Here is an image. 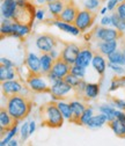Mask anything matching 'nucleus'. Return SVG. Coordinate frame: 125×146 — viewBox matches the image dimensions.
<instances>
[{"mask_svg":"<svg viewBox=\"0 0 125 146\" xmlns=\"http://www.w3.org/2000/svg\"><path fill=\"white\" fill-rule=\"evenodd\" d=\"M6 109L14 119L21 121L24 117H27L30 113L31 101L27 96L20 94H13L7 98Z\"/></svg>","mask_w":125,"mask_h":146,"instance_id":"f257e3e1","label":"nucleus"},{"mask_svg":"<svg viewBox=\"0 0 125 146\" xmlns=\"http://www.w3.org/2000/svg\"><path fill=\"white\" fill-rule=\"evenodd\" d=\"M40 117L42 126H48L51 129L60 127L64 123V116L59 110L57 102H49L40 108Z\"/></svg>","mask_w":125,"mask_h":146,"instance_id":"f03ea898","label":"nucleus"},{"mask_svg":"<svg viewBox=\"0 0 125 146\" xmlns=\"http://www.w3.org/2000/svg\"><path fill=\"white\" fill-rule=\"evenodd\" d=\"M71 66L68 63H66L60 56L55 59V62H53V65H52V68L51 71L46 74V77L49 78V80L53 84L56 82L60 79H64L68 73L71 72Z\"/></svg>","mask_w":125,"mask_h":146,"instance_id":"7ed1b4c3","label":"nucleus"},{"mask_svg":"<svg viewBox=\"0 0 125 146\" xmlns=\"http://www.w3.org/2000/svg\"><path fill=\"white\" fill-rule=\"evenodd\" d=\"M95 19H96V13L94 11H89L85 8L83 11H79L74 25L80 29V31H85L93 26Z\"/></svg>","mask_w":125,"mask_h":146,"instance_id":"20e7f679","label":"nucleus"},{"mask_svg":"<svg viewBox=\"0 0 125 146\" xmlns=\"http://www.w3.org/2000/svg\"><path fill=\"white\" fill-rule=\"evenodd\" d=\"M92 35L94 36V38L100 40V41H111V40H119L123 33L119 30H115V29H110L108 27H97Z\"/></svg>","mask_w":125,"mask_h":146,"instance_id":"39448f33","label":"nucleus"},{"mask_svg":"<svg viewBox=\"0 0 125 146\" xmlns=\"http://www.w3.org/2000/svg\"><path fill=\"white\" fill-rule=\"evenodd\" d=\"M28 86L36 93H50L51 86L42 79V74H30L28 78Z\"/></svg>","mask_w":125,"mask_h":146,"instance_id":"423d86ee","label":"nucleus"},{"mask_svg":"<svg viewBox=\"0 0 125 146\" xmlns=\"http://www.w3.org/2000/svg\"><path fill=\"white\" fill-rule=\"evenodd\" d=\"M57 45V40L55 36L49 35V34H43L36 38V46L41 52H51L53 49H56Z\"/></svg>","mask_w":125,"mask_h":146,"instance_id":"0eeeda50","label":"nucleus"},{"mask_svg":"<svg viewBox=\"0 0 125 146\" xmlns=\"http://www.w3.org/2000/svg\"><path fill=\"white\" fill-rule=\"evenodd\" d=\"M80 50H81L80 46L77 45L75 43H67L65 44L63 51L60 52V57L69 65H74Z\"/></svg>","mask_w":125,"mask_h":146,"instance_id":"6e6552de","label":"nucleus"},{"mask_svg":"<svg viewBox=\"0 0 125 146\" xmlns=\"http://www.w3.org/2000/svg\"><path fill=\"white\" fill-rule=\"evenodd\" d=\"M72 89H73L72 86L68 85L64 79H60V80H58L55 84L51 85L50 94L52 95V98L55 100H58V99L64 98L66 94H68Z\"/></svg>","mask_w":125,"mask_h":146,"instance_id":"1a4fd4ad","label":"nucleus"},{"mask_svg":"<svg viewBox=\"0 0 125 146\" xmlns=\"http://www.w3.org/2000/svg\"><path fill=\"white\" fill-rule=\"evenodd\" d=\"M78 13H79V9L77 8V6L72 3H68L65 6V8L63 9V12L60 13V15L58 16V20H60L63 22H66V23L74 25Z\"/></svg>","mask_w":125,"mask_h":146,"instance_id":"9d476101","label":"nucleus"},{"mask_svg":"<svg viewBox=\"0 0 125 146\" xmlns=\"http://www.w3.org/2000/svg\"><path fill=\"white\" fill-rule=\"evenodd\" d=\"M1 89L5 96H11L13 94H20V92L23 89L22 85L20 81L17 80H6V81H1Z\"/></svg>","mask_w":125,"mask_h":146,"instance_id":"9b49d317","label":"nucleus"},{"mask_svg":"<svg viewBox=\"0 0 125 146\" xmlns=\"http://www.w3.org/2000/svg\"><path fill=\"white\" fill-rule=\"evenodd\" d=\"M19 122L14 119L9 113L7 111V109L5 108H1V111H0V127H1V135H4L5 131H9L12 127Z\"/></svg>","mask_w":125,"mask_h":146,"instance_id":"f8f14e48","label":"nucleus"},{"mask_svg":"<svg viewBox=\"0 0 125 146\" xmlns=\"http://www.w3.org/2000/svg\"><path fill=\"white\" fill-rule=\"evenodd\" d=\"M26 64L30 71V74H42V66H41V58L36 54L30 52L26 58Z\"/></svg>","mask_w":125,"mask_h":146,"instance_id":"ddd939ff","label":"nucleus"},{"mask_svg":"<svg viewBox=\"0 0 125 146\" xmlns=\"http://www.w3.org/2000/svg\"><path fill=\"white\" fill-rule=\"evenodd\" d=\"M93 57H94V54H93L91 49H88V48L81 49L79 54H78V58L75 60V65H79V66H82V67H87L89 64L92 63Z\"/></svg>","mask_w":125,"mask_h":146,"instance_id":"4468645a","label":"nucleus"},{"mask_svg":"<svg viewBox=\"0 0 125 146\" xmlns=\"http://www.w3.org/2000/svg\"><path fill=\"white\" fill-rule=\"evenodd\" d=\"M17 7L16 0H3L1 4V13L4 19H13Z\"/></svg>","mask_w":125,"mask_h":146,"instance_id":"2eb2a0df","label":"nucleus"},{"mask_svg":"<svg viewBox=\"0 0 125 146\" xmlns=\"http://www.w3.org/2000/svg\"><path fill=\"white\" fill-rule=\"evenodd\" d=\"M69 104H71V109H72V119H71V122L79 124L80 123V117L83 114V111L86 110V107L80 101H72Z\"/></svg>","mask_w":125,"mask_h":146,"instance_id":"dca6fc26","label":"nucleus"},{"mask_svg":"<svg viewBox=\"0 0 125 146\" xmlns=\"http://www.w3.org/2000/svg\"><path fill=\"white\" fill-rule=\"evenodd\" d=\"M68 3L69 1H66V0H55V1L46 3V4H48V8H49L51 15L55 17V19H58V16L60 15V13L63 12V9L65 8V6Z\"/></svg>","mask_w":125,"mask_h":146,"instance_id":"f3484780","label":"nucleus"},{"mask_svg":"<svg viewBox=\"0 0 125 146\" xmlns=\"http://www.w3.org/2000/svg\"><path fill=\"white\" fill-rule=\"evenodd\" d=\"M52 25H55V26H56L57 28H59L60 30H63V31H65V33H68V34H72V35H74V36H78V35L81 33L80 29H79L75 25L66 23V22H63V21H60V20H58V19L53 20Z\"/></svg>","mask_w":125,"mask_h":146,"instance_id":"a211bd4d","label":"nucleus"},{"mask_svg":"<svg viewBox=\"0 0 125 146\" xmlns=\"http://www.w3.org/2000/svg\"><path fill=\"white\" fill-rule=\"evenodd\" d=\"M116 49H117V40L101 41L99 43V51L104 56H109L110 53L116 51Z\"/></svg>","mask_w":125,"mask_h":146,"instance_id":"6ab92c4d","label":"nucleus"},{"mask_svg":"<svg viewBox=\"0 0 125 146\" xmlns=\"http://www.w3.org/2000/svg\"><path fill=\"white\" fill-rule=\"evenodd\" d=\"M110 129L114 131V133L119 138H125V123L119 121L118 118H114L112 121L108 122Z\"/></svg>","mask_w":125,"mask_h":146,"instance_id":"aec40b11","label":"nucleus"},{"mask_svg":"<svg viewBox=\"0 0 125 146\" xmlns=\"http://www.w3.org/2000/svg\"><path fill=\"white\" fill-rule=\"evenodd\" d=\"M92 64H93V67L95 68V71L99 73V74L102 77L105 72V68H106V63L102 56V53H96L94 54L93 57V60H92Z\"/></svg>","mask_w":125,"mask_h":146,"instance_id":"412c9836","label":"nucleus"},{"mask_svg":"<svg viewBox=\"0 0 125 146\" xmlns=\"http://www.w3.org/2000/svg\"><path fill=\"white\" fill-rule=\"evenodd\" d=\"M40 58H41V66H42V74L46 76L48 73L51 71L55 59H53L51 57V54L48 53V52H42V56Z\"/></svg>","mask_w":125,"mask_h":146,"instance_id":"4be33fe9","label":"nucleus"},{"mask_svg":"<svg viewBox=\"0 0 125 146\" xmlns=\"http://www.w3.org/2000/svg\"><path fill=\"white\" fill-rule=\"evenodd\" d=\"M15 78V71L13 66H6L1 64L0 66V80L6 81V80H13Z\"/></svg>","mask_w":125,"mask_h":146,"instance_id":"5701e85b","label":"nucleus"},{"mask_svg":"<svg viewBox=\"0 0 125 146\" xmlns=\"http://www.w3.org/2000/svg\"><path fill=\"white\" fill-rule=\"evenodd\" d=\"M106 122H108V117H106L104 114H100V115H95L91 118V121L88 122L87 126L89 127H100L102 125H104Z\"/></svg>","mask_w":125,"mask_h":146,"instance_id":"b1692460","label":"nucleus"},{"mask_svg":"<svg viewBox=\"0 0 125 146\" xmlns=\"http://www.w3.org/2000/svg\"><path fill=\"white\" fill-rule=\"evenodd\" d=\"M108 60H109V63H112V64L125 65V53H124V51L122 52V51L116 50L108 56Z\"/></svg>","mask_w":125,"mask_h":146,"instance_id":"393cba45","label":"nucleus"},{"mask_svg":"<svg viewBox=\"0 0 125 146\" xmlns=\"http://www.w3.org/2000/svg\"><path fill=\"white\" fill-rule=\"evenodd\" d=\"M100 93V86L99 84H87L85 89V95L88 99H95Z\"/></svg>","mask_w":125,"mask_h":146,"instance_id":"a878e982","label":"nucleus"},{"mask_svg":"<svg viewBox=\"0 0 125 146\" xmlns=\"http://www.w3.org/2000/svg\"><path fill=\"white\" fill-rule=\"evenodd\" d=\"M57 104H58V108H59V110L62 111L63 116L71 122V119H72V109H71V104L66 103L64 101H58Z\"/></svg>","mask_w":125,"mask_h":146,"instance_id":"bb28decb","label":"nucleus"},{"mask_svg":"<svg viewBox=\"0 0 125 146\" xmlns=\"http://www.w3.org/2000/svg\"><path fill=\"white\" fill-rule=\"evenodd\" d=\"M111 22H112V26H114L117 30H119V31H122V33L125 31V20L122 19V17L118 15L117 12H115V13L111 15Z\"/></svg>","mask_w":125,"mask_h":146,"instance_id":"cd10ccee","label":"nucleus"},{"mask_svg":"<svg viewBox=\"0 0 125 146\" xmlns=\"http://www.w3.org/2000/svg\"><path fill=\"white\" fill-rule=\"evenodd\" d=\"M99 110H100V113L104 114L106 117H108V122H110V121H112L114 118H116V116H115L116 110H115V109H114L111 106L103 104V106H101V107L99 108Z\"/></svg>","mask_w":125,"mask_h":146,"instance_id":"c85d7f7f","label":"nucleus"},{"mask_svg":"<svg viewBox=\"0 0 125 146\" xmlns=\"http://www.w3.org/2000/svg\"><path fill=\"white\" fill-rule=\"evenodd\" d=\"M93 117V109L92 108H86V110L83 111V114L80 117V123L79 125H87L88 122L91 121V118Z\"/></svg>","mask_w":125,"mask_h":146,"instance_id":"c756f323","label":"nucleus"},{"mask_svg":"<svg viewBox=\"0 0 125 146\" xmlns=\"http://www.w3.org/2000/svg\"><path fill=\"white\" fill-rule=\"evenodd\" d=\"M71 73L74 74V76H77L80 79H83L85 74H86V67H82V66H79V65L74 64V65L71 66Z\"/></svg>","mask_w":125,"mask_h":146,"instance_id":"7c9ffc66","label":"nucleus"},{"mask_svg":"<svg viewBox=\"0 0 125 146\" xmlns=\"http://www.w3.org/2000/svg\"><path fill=\"white\" fill-rule=\"evenodd\" d=\"M16 132H17V123L12 127V129L8 131V133H7V136H6V138H4L3 140H1V143H0V145L1 146H5V145H8V143L13 139V137L16 135Z\"/></svg>","mask_w":125,"mask_h":146,"instance_id":"2f4dec72","label":"nucleus"},{"mask_svg":"<svg viewBox=\"0 0 125 146\" xmlns=\"http://www.w3.org/2000/svg\"><path fill=\"white\" fill-rule=\"evenodd\" d=\"M64 80L68 84V85H71V86H72L73 88H75L79 84H80V81H81V79L80 78H78L77 76H74V74H72V73H68V74L64 78Z\"/></svg>","mask_w":125,"mask_h":146,"instance_id":"473e14b6","label":"nucleus"},{"mask_svg":"<svg viewBox=\"0 0 125 146\" xmlns=\"http://www.w3.org/2000/svg\"><path fill=\"white\" fill-rule=\"evenodd\" d=\"M100 1L101 0H86V1L83 3V6H85L86 9L95 11L100 6Z\"/></svg>","mask_w":125,"mask_h":146,"instance_id":"72a5a7b5","label":"nucleus"},{"mask_svg":"<svg viewBox=\"0 0 125 146\" xmlns=\"http://www.w3.org/2000/svg\"><path fill=\"white\" fill-rule=\"evenodd\" d=\"M30 136V131H29V123L24 122V124L21 126V138L22 140H27V138Z\"/></svg>","mask_w":125,"mask_h":146,"instance_id":"f704fd0d","label":"nucleus"},{"mask_svg":"<svg viewBox=\"0 0 125 146\" xmlns=\"http://www.w3.org/2000/svg\"><path fill=\"white\" fill-rule=\"evenodd\" d=\"M116 12L118 13V15L122 17L123 20H125V1H122L120 4H118Z\"/></svg>","mask_w":125,"mask_h":146,"instance_id":"c9c22d12","label":"nucleus"},{"mask_svg":"<svg viewBox=\"0 0 125 146\" xmlns=\"http://www.w3.org/2000/svg\"><path fill=\"white\" fill-rule=\"evenodd\" d=\"M108 66L112 70V71H115L117 74H122V73H124L125 72V70L122 67V66H119V65H117V64H112V63H109L108 64Z\"/></svg>","mask_w":125,"mask_h":146,"instance_id":"e433bc0d","label":"nucleus"},{"mask_svg":"<svg viewBox=\"0 0 125 146\" xmlns=\"http://www.w3.org/2000/svg\"><path fill=\"white\" fill-rule=\"evenodd\" d=\"M118 3H119V0H109L106 8H108V11H112L115 7H117V6H118V5H117Z\"/></svg>","mask_w":125,"mask_h":146,"instance_id":"4c0bfd02","label":"nucleus"},{"mask_svg":"<svg viewBox=\"0 0 125 146\" xmlns=\"http://www.w3.org/2000/svg\"><path fill=\"white\" fill-rule=\"evenodd\" d=\"M101 25H102V26L112 25V22H111V16H103L102 20H101Z\"/></svg>","mask_w":125,"mask_h":146,"instance_id":"58836bf2","label":"nucleus"},{"mask_svg":"<svg viewBox=\"0 0 125 146\" xmlns=\"http://www.w3.org/2000/svg\"><path fill=\"white\" fill-rule=\"evenodd\" d=\"M44 15H45L44 9H38V11L36 12V19L40 20V21H42V20L44 19Z\"/></svg>","mask_w":125,"mask_h":146,"instance_id":"ea45409f","label":"nucleus"},{"mask_svg":"<svg viewBox=\"0 0 125 146\" xmlns=\"http://www.w3.org/2000/svg\"><path fill=\"white\" fill-rule=\"evenodd\" d=\"M1 64H4V65H6V66H14V64L9 60V59H7V58H1Z\"/></svg>","mask_w":125,"mask_h":146,"instance_id":"a19ab883","label":"nucleus"},{"mask_svg":"<svg viewBox=\"0 0 125 146\" xmlns=\"http://www.w3.org/2000/svg\"><path fill=\"white\" fill-rule=\"evenodd\" d=\"M115 103L117 104V107L122 108V109H125V101H122V100H115Z\"/></svg>","mask_w":125,"mask_h":146,"instance_id":"79ce46f5","label":"nucleus"},{"mask_svg":"<svg viewBox=\"0 0 125 146\" xmlns=\"http://www.w3.org/2000/svg\"><path fill=\"white\" fill-rule=\"evenodd\" d=\"M35 129H36V125H35V122H34V121H31V122L29 123V131H30V135L34 133Z\"/></svg>","mask_w":125,"mask_h":146,"instance_id":"37998d69","label":"nucleus"},{"mask_svg":"<svg viewBox=\"0 0 125 146\" xmlns=\"http://www.w3.org/2000/svg\"><path fill=\"white\" fill-rule=\"evenodd\" d=\"M8 145H9V146H16V145H17V141L14 140V139H12V140L8 143Z\"/></svg>","mask_w":125,"mask_h":146,"instance_id":"c03bdc74","label":"nucleus"},{"mask_svg":"<svg viewBox=\"0 0 125 146\" xmlns=\"http://www.w3.org/2000/svg\"><path fill=\"white\" fill-rule=\"evenodd\" d=\"M106 11H108V8L104 7V8H102V11H101V13H100V14H102V15H103V14H105V12H106Z\"/></svg>","mask_w":125,"mask_h":146,"instance_id":"a18cd8bd","label":"nucleus"},{"mask_svg":"<svg viewBox=\"0 0 125 146\" xmlns=\"http://www.w3.org/2000/svg\"><path fill=\"white\" fill-rule=\"evenodd\" d=\"M51 1H55V0H46V3H51Z\"/></svg>","mask_w":125,"mask_h":146,"instance_id":"49530a36","label":"nucleus"},{"mask_svg":"<svg viewBox=\"0 0 125 146\" xmlns=\"http://www.w3.org/2000/svg\"><path fill=\"white\" fill-rule=\"evenodd\" d=\"M123 50H124V53H125V42H124V49Z\"/></svg>","mask_w":125,"mask_h":146,"instance_id":"de8ad7c7","label":"nucleus"},{"mask_svg":"<svg viewBox=\"0 0 125 146\" xmlns=\"http://www.w3.org/2000/svg\"><path fill=\"white\" fill-rule=\"evenodd\" d=\"M119 1H124V0H119Z\"/></svg>","mask_w":125,"mask_h":146,"instance_id":"09e8293b","label":"nucleus"},{"mask_svg":"<svg viewBox=\"0 0 125 146\" xmlns=\"http://www.w3.org/2000/svg\"><path fill=\"white\" fill-rule=\"evenodd\" d=\"M101 1H102V0H101Z\"/></svg>","mask_w":125,"mask_h":146,"instance_id":"8fccbe9b","label":"nucleus"}]
</instances>
